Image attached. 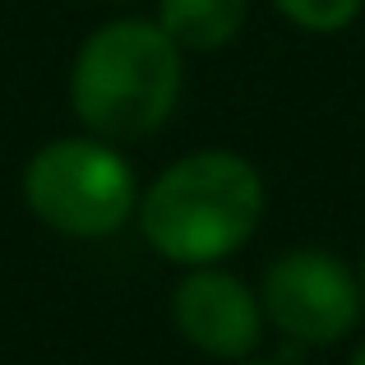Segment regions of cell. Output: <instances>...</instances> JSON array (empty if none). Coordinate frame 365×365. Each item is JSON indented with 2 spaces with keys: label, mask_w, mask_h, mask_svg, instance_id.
Masks as SVG:
<instances>
[{
  "label": "cell",
  "mask_w": 365,
  "mask_h": 365,
  "mask_svg": "<svg viewBox=\"0 0 365 365\" xmlns=\"http://www.w3.org/2000/svg\"><path fill=\"white\" fill-rule=\"evenodd\" d=\"M361 301H365V264H361Z\"/></svg>",
  "instance_id": "9c48e42d"
},
{
  "label": "cell",
  "mask_w": 365,
  "mask_h": 365,
  "mask_svg": "<svg viewBox=\"0 0 365 365\" xmlns=\"http://www.w3.org/2000/svg\"><path fill=\"white\" fill-rule=\"evenodd\" d=\"M264 314L305 347H333L356 329L361 282L329 250H287L264 273Z\"/></svg>",
  "instance_id": "277c9868"
},
{
  "label": "cell",
  "mask_w": 365,
  "mask_h": 365,
  "mask_svg": "<svg viewBox=\"0 0 365 365\" xmlns=\"http://www.w3.org/2000/svg\"><path fill=\"white\" fill-rule=\"evenodd\" d=\"M273 5L305 33H342L365 0H273Z\"/></svg>",
  "instance_id": "52a82bcc"
},
{
  "label": "cell",
  "mask_w": 365,
  "mask_h": 365,
  "mask_svg": "<svg viewBox=\"0 0 365 365\" xmlns=\"http://www.w3.org/2000/svg\"><path fill=\"white\" fill-rule=\"evenodd\" d=\"M264 217V180L241 153L204 148L171 162L139 204L148 245L162 259L204 268L236 255Z\"/></svg>",
  "instance_id": "6da1fadb"
},
{
  "label": "cell",
  "mask_w": 365,
  "mask_h": 365,
  "mask_svg": "<svg viewBox=\"0 0 365 365\" xmlns=\"http://www.w3.org/2000/svg\"><path fill=\"white\" fill-rule=\"evenodd\" d=\"M351 365H365V338H361V347L351 351Z\"/></svg>",
  "instance_id": "ba28073f"
},
{
  "label": "cell",
  "mask_w": 365,
  "mask_h": 365,
  "mask_svg": "<svg viewBox=\"0 0 365 365\" xmlns=\"http://www.w3.org/2000/svg\"><path fill=\"white\" fill-rule=\"evenodd\" d=\"M180 46L148 19H116L88 33L70 70V107L88 134L130 143L153 134L180 102Z\"/></svg>",
  "instance_id": "7a4b0ae2"
},
{
  "label": "cell",
  "mask_w": 365,
  "mask_h": 365,
  "mask_svg": "<svg viewBox=\"0 0 365 365\" xmlns=\"http://www.w3.org/2000/svg\"><path fill=\"white\" fill-rule=\"evenodd\" d=\"M107 5H130V0H107Z\"/></svg>",
  "instance_id": "30bf717a"
},
{
  "label": "cell",
  "mask_w": 365,
  "mask_h": 365,
  "mask_svg": "<svg viewBox=\"0 0 365 365\" xmlns=\"http://www.w3.org/2000/svg\"><path fill=\"white\" fill-rule=\"evenodd\" d=\"M171 319L180 338L195 342L204 356L245 361L264 338V305L241 277L222 273L217 264H204L176 287Z\"/></svg>",
  "instance_id": "5b68a950"
},
{
  "label": "cell",
  "mask_w": 365,
  "mask_h": 365,
  "mask_svg": "<svg viewBox=\"0 0 365 365\" xmlns=\"http://www.w3.org/2000/svg\"><path fill=\"white\" fill-rule=\"evenodd\" d=\"M24 199L33 217L51 232L98 241L130 222L134 213V167L107 139H51L33 153L24 171Z\"/></svg>",
  "instance_id": "3957f363"
},
{
  "label": "cell",
  "mask_w": 365,
  "mask_h": 365,
  "mask_svg": "<svg viewBox=\"0 0 365 365\" xmlns=\"http://www.w3.org/2000/svg\"><path fill=\"white\" fill-rule=\"evenodd\" d=\"M250 0H162L158 24L180 51H217L241 33Z\"/></svg>",
  "instance_id": "8992f818"
}]
</instances>
